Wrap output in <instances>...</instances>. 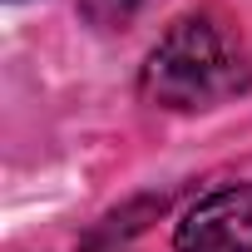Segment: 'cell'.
<instances>
[{
  "instance_id": "1",
  "label": "cell",
  "mask_w": 252,
  "mask_h": 252,
  "mask_svg": "<svg viewBox=\"0 0 252 252\" xmlns=\"http://www.w3.org/2000/svg\"><path fill=\"white\" fill-rule=\"evenodd\" d=\"M252 84L242 50L213 20H178L144 64V99L158 109H213Z\"/></svg>"
},
{
  "instance_id": "2",
  "label": "cell",
  "mask_w": 252,
  "mask_h": 252,
  "mask_svg": "<svg viewBox=\"0 0 252 252\" xmlns=\"http://www.w3.org/2000/svg\"><path fill=\"white\" fill-rule=\"evenodd\" d=\"M178 252H252V183L218 188L188 208L173 237Z\"/></svg>"
},
{
  "instance_id": "3",
  "label": "cell",
  "mask_w": 252,
  "mask_h": 252,
  "mask_svg": "<svg viewBox=\"0 0 252 252\" xmlns=\"http://www.w3.org/2000/svg\"><path fill=\"white\" fill-rule=\"evenodd\" d=\"M139 5H144V0H79L84 20L99 25V30H119V25H129Z\"/></svg>"
}]
</instances>
